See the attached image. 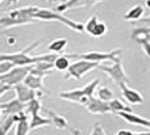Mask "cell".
Masks as SVG:
<instances>
[{"mask_svg":"<svg viewBox=\"0 0 150 135\" xmlns=\"http://www.w3.org/2000/svg\"><path fill=\"white\" fill-rule=\"evenodd\" d=\"M40 45V42H34L26 46L25 49L21 50L19 52L15 53H7V54H0V62L7 61L10 62L14 67H28L34 63H38L41 61H47V62H53L57 59L58 54L50 53V54H44V55H38V56H32L30 53L35 50Z\"/></svg>","mask_w":150,"mask_h":135,"instance_id":"obj_1","label":"cell"},{"mask_svg":"<svg viewBox=\"0 0 150 135\" xmlns=\"http://www.w3.org/2000/svg\"><path fill=\"white\" fill-rule=\"evenodd\" d=\"M33 18L35 20H42V22H59L62 25L69 27L70 30L78 32V33H85L83 32V22H76L70 18L62 15L61 13L54 11L47 8H38V10L33 15Z\"/></svg>","mask_w":150,"mask_h":135,"instance_id":"obj_2","label":"cell"},{"mask_svg":"<svg viewBox=\"0 0 150 135\" xmlns=\"http://www.w3.org/2000/svg\"><path fill=\"white\" fill-rule=\"evenodd\" d=\"M99 84V80L95 79L93 81H90L88 84H86L81 89H74L69 90V91H61L59 92V98L63 99V100H68V101H72L76 104H80V105H85V103L88 100V98L94 96L95 89Z\"/></svg>","mask_w":150,"mask_h":135,"instance_id":"obj_3","label":"cell"},{"mask_svg":"<svg viewBox=\"0 0 150 135\" xmlns=\"http://www.w3.org/2000/svg\"><path fill=\"white\" fill-rule=\"evenodd\" d=\"M121 54H122V49H115L108 52H103V51H90L87 53H80V54H68L67 56L75 58L79 60H87L91 62H96L100 64L102 61H112L113 63L116 61L121 60Z\"/></svg>","mask_w":150,"mask_h":135,"instance_id":"obj_4","label":"cell"},{"mask_svg":"<svg viewBox=\"0 0 150 135\" xmlns=\"http://www.w3.org/2000/svg\"><path fill=\"white\" fill-rule=\"evenodd\" d=\"M27 112L30 114V120L28 122V127L30 131H35L40 127H43V126H49L51 125V122L49 118L41 116L38 112L41 110V101L38 100V98H34L32 99L30 101H28L27 104Z\"/></svg>","mask_w":150,"mask_h":135,"instance_id":"obj_5","label":"cell"},{"mask_svg":"<svg viewBox=\"0 0 150 135\" xmlns=\"http://www.w3.org/2000/svg\"><path fill=\"white\" fill-rule=\"evenodd\" d=\"M98 63L91 62L87 60H78L70 64L67 69V75H64V79H75L80 80L86 73L90 72L91 70L96 69Z\"/></svg>","mask_w":150,"mask_h":135,"instance_id":"obj_6","label":"cell"},{"mask_svg":"<svg viewBox=\"0 0 150 135\" xmlns=\"http://www.w3.org/2000/svg\"><path fill=\"white\" fill-rule=\"evenodd\" d=\"M96 69L99 70V71H102V72H104V73H106L117 86L121 84V83H129L128 75L124 71V68H123V64H122L121 60L114 62L113 65H111V67L103 65V64H98L97 67H96Z\"/></svg>","mask_w":150,"mask_h":135,"instance_id":"obj_7","label":"cell"},{"mask_svg":"<svg viewBox=\"0 0 150 135\" xmlns=\"http://www.w3.org/2000/svg\"><path fill=\"white\" fill-rule=\"evenodd\" d=\"M30 65L28 67H14L11 68L8 72L0 75V82L7 84L10 88L15 84L22 83L25 77L28 75Z\"/></svg>","mask_w":150,"mask_h":135,"instance_id":"obj_8","label":"cell"},{"mask_svg":"<svg viewBox=\"0 0 150 135\" xmlns=\"http://www.w3.org/2000/svg\"><path fill=\"white\" fill-rule=\"evenodd\" d=\"M83 32L89 34L93 37H102L107 33V26L104 22L98 20L97 16H91L89 19L83 24Z\"/></svg>","mask_w":150,"mask_h":135,"instance_id":"obj_9","label":"cell"},{"mask_svg":"<svg viewBox=\"0 0 150 135\" xmlns=\"http://www.w3.org/2000/svg\"><path fill=\"white\" fill-rule=\"evenodd\" d=\"M131 38L135 43L141 46L142 51L147 55V58L150 56V30L148 27H137L131 33Z\"/></svg>","mask_w":150,"mask_h":135,"instance_id":"obj_10","label":"cell"},{"mask_svg":"<svg viewBox=\"0 0 150 135\" xmlns=\"http://www.w3.org/2000/svg\"><path fill=\"white\" fill-rule=\"evenodd\" d=\"M11 89L15 91L16 98L22 103V104H27L34 98H38V96L42 95V92H38V90L30 89V87L25 86L24 83H18L11 87Z\"/></svg>","mask_w":150,"mask_h":135,"instance_id":"obj_11","label":"cell"},{"mask_svg":"<svg viewBox=\"0 0 150 135\" xmlns=\"http://www.w3.org/2000/svg\"><path fill=\"white\" fill-rule=\"evenodd\" d=\"M119 87H120L122 96L127 100L128 104H130V105H141V104H143V101H144L143 96L139 91L129 87V83H121V84H119Z\"/></svg>","mask_w":150,"mask_h":135,"instance_id":"obj_12","label":"cell"},{"mask_svg":"<svg viewBox=\"0 0 150 135\" xmlns=\"http://www.w3.org/2000/svg\"><path fill=\"white\" fill-rule=\"evenodd\" d=\"M85 108L94 115H105L110 112V107H108V103L103 101L97 97H90L88 100L85 103Z\"/></svg>","mask_w":150,"mask_h":135,"instance_id":"obj_13","label":"cell"},{"mask_svg":"<svg viewBox=\"0 0 150 135\" xmlns=\"http://www.w3.org/2000/svg\"><path fill=\"white\" fill-rule=\"evenodd\" d=\"M99 4L98 0H67L57 6L58 13H64L75 8H90Z\"/></svg>","mask_w":150,"mask_h":135,"instance_id":"obj_14","label":"cell"},{"mask_svg":"<svg viewBox=\"0 0 150 135\" xmlns=\"http://www.w3.org/2000/svg\"><path fill=\"white\" fill-rule=\"evenodd\" d=\"M115 115H117L120 118L125 120L127 123L131 124V125H135V126H142L144 128H150V122L148 118L135 115L133 112H119Z\"/></svg>","mask_w":150,"mask_h":135,"instance_id":"obj_15","label":"cell"},{"mask_svg":"<svg viewBox=\"0 0 150 135\" xmlns=\"http://www.w3.org/2000/svg\"><path fill=\"white\" fill-rule=\"evenodd\" d=\"M0 108H1V112L7 116V115H16L23 112L24 109V104H22L17 98L11 99L7 103L0 104Z\"/></svg>","mask_w":150,"mask_h":135,"instance_id":"obj_16","label":"cell"},{"mask_svg":"<svg viewBox=\"0 0 150 135\" xmlns=\"http://www.w3.org/2000/svg\"><path fill=\"white\" fill-rule=\"evenodd\" d=\"M44 112L49 115V120L58 129H67L69 128V122L66 117H63L62 115L58 112L50 110V109H44Z\"/></svg>","mask_w":150,"mask_h":135,"instance_id":"obj_17","label":"cell"},{"mask_svg":"<svg viewBox=\"0 0 150 135\" xmlns=\"http://www.w3.org/2000/svg\"><path fill=\"white\" fill-rule=\"evenodd\" d=\"M43 80H44V78H43V77H38V75L28 73V75L25 77V79L23 80V83H24L25 86L30 87V89L43 90V91H45V92H47V90L44 88Z\"/></svg>","mask_w":150,"mask_h":135,"instance_id":"obj_18","label":"cell"},{"mask_svg":"<svg viewBox=\"0 0 150 135\" xmlns=\"http://www.w3.org/2000/svg\"><path fill=\"white\" fill-rule=\"evenodd\" d=\"M19 116L21 112L16 115H7L0 120V135H7L8 132L13 128L14 124L19 120Z\"/></svg>","mask_w":150,"mask_h":135,"instance_id":"obj_19","label":"cell"},{"mask_svg":"<svg viewBox=\"0 0 150 135\" xmlns=\"http://www.w3.org/2000/svg\"><path fill=\"white\" fill-rule=\"evenodd\" d=\"M38 20L30 19V20H17V19H13L8 15L0 17V30H7V28H11L15 26H19V25H26V24H30V22H35Z\"/></svg>","mask_w":150,"mask_h":135,"instance_id":"obj_20","label":"cell"},{"mask_svg":"<svg viewBox=\"0 0 150 135\" xmlns=\"http://www.w3.org/2000/svg\"><path fill=\"white\" fill-rule=\"evenodd\" d=\"M108 107H110V112H113V114H116L119 112H133L131 106H128L124 101H122L119 98H113L112 100H110Z\"/></svg>","mask_w":150,"mask_h":135,"instance_id":"obj_21","label":"cell"},{"mask_svg":"<svg viewBox=\"0 0 150 135\" xmlns=\"http://www.w3.org/2000/svg\"><path fill=\"white\" fill-rule=\"evenodd\" d=\"M144 14V8L142 5H135L131 9H129L128 11L124 14L123 19L128 20V22H134V20H139Z\"/></svg>","mask_w":150,"mask_h":135,"instance_id":"obj_22","label":"cell"},{"mask_svg":"<svg viewBox=\"0 0 150 135\" xmlns=\"http://www.w3.org/2000/svg\"><path fill=\"white\" fill-rule=\"evenodd\" d=\"M30 127H28V120L26 112H21L19 120H17V125H16L15 135H28L30 133Z\"/></svg>","mask_w":150,"mask_h":135,"instance_id":"obj_23","label":"cell"},{"mask_svg":"<svg viewBox=\"0 0 150 135\" xmlns=\"http://www.w3.org/2000/svg\"><path fill=\"white\" fill-rule=\"evenodd\" d=\"M68 45V39L67 38H57L52 41L50 44L47 45V50L50 52L54 53V54H58V53L63 52L64 47Z\"/></svg>","mask_w":150,"mask_h":135,"instance_id":"obj_24","label":"cell"},{"mask_svg":"<svg viewBox=\"0 0 150 135\" xmlns=\"http://www.w3.org/2000/svg\"><path fill=\"white\" fill-rule=\"evenodd\" d=\"M69 65H70V62L67 55H61V56L58 55L57 59L53 61V68H55L59 71H67Z\"/></svg>","mask_w":150,"mask_h":135,"instance_id":"obj_25","label":"cell"},{"mask_svg":"<svg viewBox=\"0 0 150 135\" xmlns=\"http://www.w3.org/2000/svg\"><path fill=\"white\" fill-rule=\"evenodd\" d=\"M97 98L100 99V100H103V101L108 103L110 100H112L113 98H114V92L108 87L102 86V87H98L97 89Z\"/></svg>","mask_w":150,"mask_h":135,"instance_id":"obj_26","label":"cell"},{"mask_svg":"<svg viewBox=\"0 0 150 135\" xmlns=\"http://www.w3.org/2000/svg\"><path fill=\"white\" fill-rule=\"evenodd\" d=\"M90 135H106V133L104 132L103 127H102L99 124H95L94 127H93V131H91Z\"/></svg>","mask_w":150,"mask_h":135,"instance_id":"obj_27","label":"cell"},{"mask_svg":"<svg viewBox=\"0 0 150 135\" xmlns=\"http://www.w3.org/2000/svg\"><path fill=\"white\" fill-rule=\"evenodd\" d=\"M10 89H11V88H10L9 86H7V84H4V83L0 82V97H1L2 95H5L8 90H10Z\"/></svg>","mask_w":150,"mask_h":135,"instance_id":"obj_28","label":"cell"},{"mask_svg":"<svg viewBox=\"0 0 150 135\" xmlns=\"http://www.w3.org/2000/svg\"><path fill=\"white\" fill-rule=\"evenodd\" d=\"M18 2H19V0H6L7 6H16Z\"/></svg>","mask_w":150,"mask_h":135,"instance_id":"obj_29","label":"cell"},{"mask_svg":"<svg viewBox=\"0 0 150 135\" xmlns=\"http://www.w3.org/2000/svg\"><path fill=\"white\" fill-rule=\"evenodd\" d=\"M130 134H131V131H129V129H120L116 135H130Z\"/></svg>","mask_w":150,"mask_h":135,"instance_id":"obj_30","label":"cell"},{"mask_svg":"<svg viewBox=\"0 0 150 135\" xmlns=\"http://www.w3.org/2000/svg\"><path fill=\"white\" fill-rule=\"evenodd\" d=\"M70 133H71V135H81L80 131L79 129H75V128H70Z\"/></svg>","mask_w":150,"mask_h":135,"instance_id":"obj_31","label":"cell"},{"mask_svg":"<svg viewBox=\"0 0 150 135\" xmlns=\"http://www.w3.org/2000/svg\"><path fill=\"white\" fill-rule=\"evenodd\" d=\"M130 135H150V133L149 132H142V133H133V132H131Z\"/></svg>","mask_w":150,"mask_h":135,"instance_id":"obj_32","label":"cell"},{"mask_svg":"<svg viewBox=\"0 0 150 135\" xmlns=\"http://www.w3.org/2000/svg\"><path fill=\"white\" fill-rule=\"evenodd\" d=\"M146 8L150 9V0H146Z\"/></svg>","mask_w":150,"mask_h":135,"instance_id":"obj_33","label":"cell"},{"mask_svg":"<svg viewBox=\"0 0 150 135\" xmlns=\"http://www.w3.org/2000/svg\"><path fill=\"white\" fill-rule=\"evenodd\" d=\"M46 1H47V2H50V4H52L54 0H46Z\"/></svg>","mask_w":150,"mask_h":135,"instance_id":"obj_34","label":"cell"},{"mask_svg":"<svg viewBox=\"0 0 150 135\" xmlns=\"http://www.w3.org/2000/svg\"><path fill=\"white\" fill-rule=\"evenodd\" d=\"M1 114H2V112H1V108H0V115H1Z\"/></svg>","mask_w":150,"mask_h":135,"instance_id":"obj_35","label":"cell"},{"mask_svg":"<svg viewBox=\"0 0 150 135\" xmlns=\"http://www.w3.org/2000/svg\"><path fill=\"white\" fill-rule=\"evenodd\" d=\"M2 1H4V0H0V4H1V2H2Z\"/></svg>","mask_w":150,"mask_h":135,"instance_id":"obj_36","label":"cell"}]
</instances>
